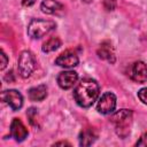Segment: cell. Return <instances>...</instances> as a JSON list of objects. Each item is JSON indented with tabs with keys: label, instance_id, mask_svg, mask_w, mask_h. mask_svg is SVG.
<instances>
[{
	"label": "cell",
	"instance_id": "cell-1",
	"mask_svg": "<svg viewBox=\"0 0 147 147\" xmlns=\"http://www.w3.org/2000/svg\"><path fill=\"white\" fill-rule=\"evenodd\" d=\"M99 93L100 87L96 80L92 78H84L74 90V98L78 106L88 108L96 101Z\"/></svg>",
	"mask_w": 147,
	"mask_h": 147
},
{
	"label": "cell",
	"instance_id": "cell-2",
	"mask_svg": "<svg viewBox=\"0 0 147 147\" xmlns=\"http://www.w3.org/2000/svg\"><path fill=\"white\" fill-rule=\"evenodd\" d=\"M110 122L114 124L117 136L122 139L126 138L132 126V110L119 109L118 111L113 114V116L110 117Z\"/></svg>",
	"mask_w": 147,
	"mask_h": 147
},
{
	"label": "cell",
	"instance_id": "cell-3",
	"mask_svg": "<svg viewBox=\"0 0 147 147\" xmlns=\"http://www.w3.org/2000/svg\"><path fill=\"white\" fill-rule=\"evenodd\" d=\"M56 26L54 21L51 20H41V18H34L31 20L28 25V34L33 39H39L51 32Z\"/></svg>",
	"mask_w": 147,
	"mask_h": 147
},
{
	"label": "cell",
	"instance_id": "cell-4",
	"mask_svg": "<svg viewBox=\"0 0 147 147\" xmlns=\"http://www.w3.org/2000/svg\"><path fill=\"white\" fill-rule=\"evenodd\" d=\"M17 68H18V72L21 77L28 78L36 68V60H34L33 54L29 51H23L20 54Z\"/></svg>",
	"mask_w": 147,
	"mask_h": 147
},
{
	"label": "cell",
	"instance_id": "cell-5",
	"mask_svg": "<svg viewBox=\"0 0 147 147\" xmlns=\"http://www.w3.org/2000/svg\"><path fill=\"white\" fill-rule=\"evenodd\" d=\"M116 108V95L111 92H106L101 95V98L98 101L96 105V110L100 114L108 115L114 113Z\"/></svg>",
	"mask_w": 147,
	"mask_h": 147
},
{
	"label": "cell",
	"instance_id": "cell-6",
	"mask_svg": "<svg viewBox=\"0 0 147 147\" xmlns=\"http://www.w3.org/2000/svg\"><path fill=\"white\" fill-rule=\"evenodd\" d=\"M1 99L13 110H18L23 106V96L16 90H7L1 93Z\"/></svg>",
	"mask_w": 147,
	"mask_h": 147
},
{
	"label": "cell",
	"instance_id": "cell-7",
	"mask_svg": "<svg viewBox=\"0 0 147 147\" xmlns=\"http://www.w3.org/2000/svg\"><path fill=\"white\" fill-rule=\"evenodd\" d=\"M78 62H79L78 55L76 54V52H74L71 49L64 51L55 60V64L63 67V68H74L78 64Z\"/></svg>",
	"mask_w": 147,
	"mask_h": 147
},
{
	"label": "cell",
	"instance_id": "cell-8",
	"mask_svg": "<svg viewBox=\"0 0 147 147\" xmlns=\"http://www.w3.org/2000/svg\"><path fill=\"white\" fill-rule=\"evenodd\" d=\"M130 77L137 83H145L147 80V64L142 61H137L131 65Z\"/></svg>",
	"mask_w": 147,
	"mask_h": 147
},
{
	"label": "cell",
	"instance_id": "cell-9",
	"mask_svg": "<svg viewBox=\"0 0 147 147\" xmlns=\"http://www.w3.org/2000/svg\"><path fill=\"white\" fill-rule=\"evenodd\" d=\"M56 80H57V84H59V86L61 88L69 90V88H71L77 83V80H78V74L76 71H70V70L62 71V72L59 74Z\"/></svg>",
	"mask_w": 147,
	"mask_h": 147
},
{
	"label": "cell",
	"instance_id": "cell-10",
	"mask_svg": "<svg viewBox=\"0 0 147 147\" xmlns=\"http://www.w3.org/2000/svg\"><path fill=\"white\" fill-rule=\"evenodd\" d=\"M28 130L26 127L24 126V124L22 123L21 119L18 118H14L11 121V124H10V136L18 142L23 141L26 137H28Z\"/></svg>",
	"mask_w": 147,
	"mask_h": 147
},
{
	"label": "cell",
	"instance_id": "cell-11",
	"mask_svg": "<svg viewBox=\"0 0 147 147\" xmlns=\"http://www.w3.org/2000/svg\"><path fill=\"white\" fill-rule=\"evenodd\" d=\"M98 55H99L100 59L106 60L110 63L115 62V54H114V49H113V46H111L110 41L106 40V41L101 42V45L98 49Z\"/></svg>",
	"mask_w": 147,
	"mask_h": 147
},
{
	"label": "cell",
	"instance_id": "cell-12",
	"mask_svg": "<svg viewBox=\"0 0 147 147\" xmlns=\"http://www.w3.org/2000/svg\"><path fill=\"white\" fill-rule=\"evenodd\" d=\"M40 9L45 14L54 15V14H57L59 11H61L63 9V6L55 0H44L40 5Z\"/></svg>",
	"mask_w": 147,
	"mask_h": 147
},
{
	"label": "cell",
	"instance_id": "cell-13",
	"mask_svg": "<svg viewBox=\"0 0 147 147\" xmlns=\"http://www.w3.org/2000/svg\"><path fill=\"white\" fill-rule=\"evenodd\" d=\"M96 132L92 127L84 129L79 134V145L80 146H90L96 139Z\"/></svg>",
	"mask_w": 147,
	"mask_h": 147
},
{
	"label": "cell",
	"instance_id": "cell-14",
	"mask_svg": "<svg viewBox=\"0 0 147 147\" xmlns=\"http://www.w3.org/2000/svg\"><path fill=\"white\" fill-rule=\"evenodd\" d=\"M31 101H41L47 96V87L46 85H38L31 87L28 92Z\"/></svg>",
	"mask_w": 147,
	"mask_h": 147
},
{
	"label": "cell",
	"instance_id": "cell-15",
	"mask_svg": "<svg viewBox=\"0 0 147 147\" xmlns=\"http://www.w3.org/2000/svg\"><path fill=\"white\" fill-rule=\"evenodd\" d=\"M61 44H62V41H61L60 38H57V37H52V38H49L48 40H46V41L42 44L41 49H42L44 53H51V52L56 51V49L61 46Z\"/></svg>",
	"mask_w": 147,
	"mask_h": 147
},
{
	"label": "cell",
	"instance_id": "cell-16",
	"mask_svg": "<svg viewBox=\"0 0 147 147\" xmlns=\"http://www.w3.org/2000/svg\"><path fill=\"white\" fill-rule=\"evenodd\" d=\"M28 115V118H29V122L33 125V126H37L38 125V113H37V109L36 108H30L26 113Z\"/></svg>",
	"mask_w": 147,
	"mask_h": 147
},
{
	"label": "cell",
	"instance_id": "cell-17",
	"mask_svg": "<svg viewBox=\"0 0 147 147\" xmlns=\"http://www.w3.org/2000/svg\"><path fill=\"white\" fill-rule=\"evenodd\" d=\"M138 98L142 103L147 105V87H144L138 92Z\"/></svg>",
	"mask_w": 147,
	"mask_h": 147
},
{
	"label": "cell",
	"instance_id": "cell-18",
	"mask_svg": "<svg viewBox=\"0 0 147 147\" xmlns=\"http://www.w3.org/2000/svg\"><path fill=\"white\" fill-rule=\"evenodd\" d=\"M103 5L107 10H113L116 6V0H103Z\"/></svg>",
	"mask_w": 147,
	"mask_h": 147
},
{
	"label": "cell",
	"instance_id": "cell-19",
	"mask_svg": "<svg viewBox=\"0 0 147 147\" xmlns=\"http://www.w3.org/2000/svg\"><path fill=\"white\" fill-rule=\"evenodd\" d=\"M0 59H1V65H0V69L1 70H3L5 68H6V65L8 64V57H7V55L5 54V52L3 51H1V55H0Z\"/></svg>",
	"mask_w": 147,
	"mask_h": 147
},
{
	"label": "cell",
	"instance_id": "cell-20",
	"mask_svg": "<svg viewBox=\"0 0 147 147\" xmlns=\"http://www.w3.org/2000/svg\"><path fill=\"white\" fill-rule=\"evenodd\" d=\"M136 146H144V147H147V132L144 133V134L140 137V139L137 141Z\"/></svg>",
	"mask_w": 147,
	"mask_h": 147
},
{
	"label": "cell",
	"instance_id": "cell-21",
	"mask_svg": "<svg viewBox=\"0 0 147 147\" xmlns=\"http://www.w3.org/2000/svg\"><path fill=\"white\" fill-rule=\"evenodd\" d=\"M36 2V0H22V5L24 7H30Z\"/></svg>",
	"mask_w": 147,
	"mask_h": 147
},
{
	"label": "cell",
	"instance_id": "cell-22",
	"mask_svg": "<svg viewBox=\"0 0 147 147\" xmlns=\"http://www.w3.org/2000/svg\"><path fill=\"white\" fill-rule=\"evenodd\" d=\"M54 146H70V144L67 141H59V142H55Z\"/></svg>",
	"mask_w": 147,
	"mask_h": 147
},
{
	"label": "cell",
	"instance_id": "cell-23",
	"mask_svg": "<svg viewBox=\"0 0 147 147\" xmlns=\"http://www.w3.org/2000/svg\"><path fill=\"white\" fill-rule=\"evenodd\" d=\"M83 1H85V2H90V1H92V0H83Z\"/></svg>",
	"mask_w": 147,
	"mask_h": 147
}]
</instances>
